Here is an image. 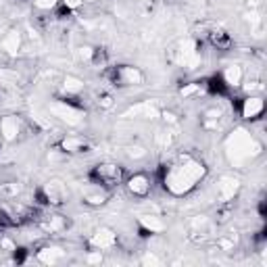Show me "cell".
I'll list each match as a JSON object with an SVG mask.
<instances>
[{"label": "cell", "instance_id": "obj_2", "mask_svg": "<svg viewBox=\"0 0 267 267\" xmlns=\"http://www.w3.org/2000/svg\"><path fill=\"white\" fill-rule=\"evenodd\" d=\"M261 152L259 142L251 136L247 129H236L230 134V138L226 140V154L234 167H242L247 161Z\"/></svg>", "mask_w": 267, "mask_h": 267}, {"label": "cell", "instance_id": "obj_25", "mask_svg": "<svg viewBox=\"0 0 267 267\" xmlns=\"http://www.w3.org/2000/svg\"><path fill=\"white\" fill-rule=\"evenodd\" d=\"M196 90H198V86H194V84H192V86H186L184 90H182V96H190V94H194Z\"/></svg>", "mask_w": 267, "mask_h": 267}, {"label": "cell", "instance_id": "obj_18", "mask_svg": "<svg viewBox=\"0 0 267 267\" xmlns=\"http://www.w3.org/2000/svg\"><path fill=\"white\" fill-rule=\"evenodd\" d=\"M82 88H84V82L77 79V77H71V75H69V77L65 79V90H67V92H73V94H75V92L82 90Z\"/></svg>", "mask_w": 267, "mask_h": 267}, {"label": "cell", "instance_id": "obj_22", "mask_svg": "<svg viewBox=\"0 0 267 267\" xmlns=\"http://www.w3.org/2000/svg\"><path fill=\"white\" fill-rule=\"evenodd\" d=\"M92 55H94V52H92V48H90V46H84V48H79V50H77V57H79L82 61H90V59H92Z\"/></svg>", "mask_w": 267, "mask_h": 267}, {"label": "cell", "instance_id": "obj_10", "mask_svg": "<svg viewBox=\"0 0 267 267\" xmlns=\"http://www.w3.org/2000/svg\"><path fill=\"white\" fill-rule=\"evenodd\" d=\"M98 175L104 184H117L121 177V171L115 165H102V167H98Z\"/></svg>", "mask_w": 267, "mask_h": 267}, {"label": "cell", "instance_id": "obj_3", "mask_svg": "<svg viewBox=\"0 0 267 267\" xmlns=\"http://www.w3.org/2000/svg\"><path fill=\"white\" fill-rule=\"evenodd\" d=\"M50 111L55 113V117H59L61 121L69 123V125H79L82 119H84V115L79 113L77 109L65 104V102H55V104H50Z\"/></svg>", "mask_w": 267, "mask_h": 267}, {"label": "cell", "instance_id": "obj_6", "mask_svg": "<svg viewBox=\"0 0 267 267\" xmlns=\"http://www.w3.org/2000/svg\"><path fill=\"white\" fill-rule=\"evenodd\" d=\"M125 115H127V117H129V115H134V117L154 119V117H159V109L154 106V104H150V102H140V104H136V106H131Z\"/></svg>", "mask_w": 267, "mask_h": 267}, {"label": "cell", "instance_id": "obj_15", "mask_svg": "<svg viewBox=\"0 0 267 267\" xmlns=\"http://www.w3.org/2000/svg\"><path fill=\"white\" fill-rule=\"evenodd\" d=\"M140 224L146 228V230H150V232H161L163 228H165V224L159 219V217H154V215H142L140 217Z\"/></svg>", "mask_w": 267, "mask_h": 267}, {"label": "cell", "instance_id": "obj_8", "mask_svg": "<svg viewBox=\"0 0 267 267\" xmlns=\"http://www.w3.org/2000/svg\"><path fill=\"white\" fill-rule=\"evenodd\" d=\"M46 196L50 198V203L59 205V203H63V200H65L67 190H65V186L61 182H48L46 184Z\"/></svg>", "mask_w": 267, "mask_h": 267}, {"label": "cell", "instance_id": "obj_27", "mask_svg": "<svg viewBox=\"0 0 267 267\" xmlns=\"http://www.w3.org/2000/svg\"><path fill=\"white\" fill-rule=\"evenodd\" d=\"M88 261H90V263H100V261H102L100 251H98V255H90V257H88Z\"/></svg>", "mask_w": 267, "mask_h": 267}, {"label": "cell", "instance_id": "obj_5", "mask_svg": "<svg viewBox=\"0 0 267 267\" xmlns=\"http://www.w3.org/2000/svg\"><path fill=\"white\" fill-rule=\"evenodd\" d=\"M92 247L94 249H98V251H104V249H111L113 244L117 242V236H115V232L113 230H109V228H100L94 236H92Z\"/></svg>", "mask_w": 267, "mask_h": 267}, {"label": "cell", "instance_id": "obj_1", "mask_svg": "<svg viewBox=\"0 0 267 267\" xmlns=\"http://www.w3.org/2000/svg\"><path fill=\"white\" fill-rule=\"evenodd\" d=\"M203 175H205L203 163L186 159L184 163L169 169V173L165 175V186L171 194L182 196V194L190 192L198 184V180H203Z\"/></svg>", "mask_w": 267, "mask_h": 267}, {"label": "cell", "instance_id": "obj_17", "mask_svg": "<svg viewBox=\"0 0 267 267\" xmlns=\"http://www.w3.org/2000/svg\"><path fill=\"white\" fill-rule=\"evenodd\" d=\"M224 77H226V82L230 86H238L242 82V69H240L238 65H230L228 69H226V73H224Z\"/></svg>", "mask_w": 267, "mask_h": 267}, {"label": "cell", "instance_id": "obj_20", "mask_svg": "<svg viewBox=\"0 0 267 267\" xmlns=\"http://www.w3.org/2000/svg\"><path fill=\"white\" fill-rule=\"evenodd\" d=\"M84 198H86L90 205H102V203H104V194H102V192H86Z\"/></svg>", "mask_w": 267, "mask_h": 267}, {"label": "cell", "instance_id": "obj_23", "mask_svg": "<svg viewBox=\"0 0 267 267\" xmlns=\"http://www.w3.org/2000/svg\"><path fill=\"white\" fill-rule=\"evenodd\" d=\"M55 5H57V0H36L38 9H52Z\"/></svg>", "mask_w": 267, "mask_h": 267}, {"label": "cell", "instance_id": "obj_19", "mask_svg": "<svg viewBox=\"0 0 267 267\" xmlns=\"http://www.w3.org/2000/svg\"><path fill=\"white\" fill-rule=\"evenodd\" d=\"M63 148L65 150H82L84 148V140H79V138H67V140H63Z\"/></svg>", "mask_w": 267, "mask_h": 267}, {"label": "cell", "instance_id": "obj_13", "mask_svg": "<svg viewBox=\"0 0 267 267\" xmlns=\"http://www.w3.org/2000/svg\"><path fill=\"white\" fill-rule=\"evenodd\" d=\"M148 188H150V184H148V180H146L144 175H134L131 180H129V190L134 194H146Z\"/></svg>", "mask_w": 267, "mask_h": 267}, {"label": "cell", "instance_id": "obj_9", "mask_svg": "<svg viewBox=\"0 0 267 267\" xmlns=\"http://www.w3.org/2000/svg\"><path fill=\"white\" fill-rule=\"evenodd\" d=\"M0 131H3V136L7 140H13L17 138L19 134V121L15 117H3V121H0Z\"/></svg>", "mask_w": 267, "mask_h": 267}, {"label": "cell", "instance_id": "obj_12", "mask_svg": "<svg viewBox=\"0 0 267 267\" xmlns=\"http://www.w3.org/2000/svg\"><path fill=\"white\" fill-rule=\"evenodd\" d=\"M3 46H5V50H7L9 55H17V52H19V46H21V36H19V32L11 30V32L5 36V40H3Z\"/></svg>", "mask_w": 267, "mask_h": 267}, {"label": "cell", "instance_id": "obj_21", "mask_svg": "<svg viewBox=\"0 0 267 267\" xmlns=\"http://www.w3.org/2000/svg\"><path fill=\"white\" fill-rule=\"evenodd\" d=\"M127 154L131 159H142V157H146V150L142 148V146H131L129 150H127Z\"/></svg>", "mask_w": 267, "mask_h": 267}, {"label": "cell", "instance_id": "obj_14", "mask_svg": "<svg viewBox=\"0 0 267 267\" xmlns=\"http://www.w3.org/2000/svg\"><path fill=\"white\" fill-rule=\"evenodd\" d=\"M63 255H65V253H63L61 249H55V247H52V249H44V251H40L38 259H40V261H44V263H50V265H52V263L61 261V259H63Z\"/></svg>", "mask_w": 267, "mask_h": 267}, {"label": "cell", "instance_id": "obj_30", "mask_svg": "<svg viewBox=\"0 0 267 267\" xmlns=\"http://www.w3.org/2000/svg\"><path fill=\"white\" fill-rule=\"evenodd\" d=\"M102 106H111V98H109V96L102 98Z\"/></svg>", "mask_w": 267, "mask_h": 267}, {"label": "cell", "instance_id": "obj_29", "mask_svg": "<svg viewBox=\"0 0 267 267\" xmlns=\"http://www.w3.org/2000/svg\"><path fill=\"white\" fill-rule=\"evenodd\" d=\"M3 247L5 249H13V242L11 240H3Z\"/></svg>", "mask_w": 267, "mask_h": 267}, {"label": "cell", "instance_id": "obj_4", "mask_svg": "<svg viewBox=\"0 0 267 267\" xmlns=\"http://www.w3.org/2000/svg\"><path fill=\"white\" fill-rule=\"evenodd\" d=\"M238 188H240V182L236 180V177L221 175L219 177V184H217V196L221 200H230V198H234V194L238 192Z\"/></svg>", "mask_w": 267, "mask_h": 267}, {"label": "cell", "instance_id": "obj_26", "mask_svg": "<svg viewBox=\"0 0 267 267\" xmlns=\"http://www.w3.org/2000/svg\"><path fill=\"white\" fill-rule=\"evenodd\" d=\"M144 263H146V265H150V263H152V265H159L161 261H159L157 257H154V255H150V253H148V255L144 257Z\"/></svg>", "mask_w": 267, "mask_h": 267}, {"label": "cell", "instance_id": "obj_28", "mask_svg": "<svg viewBox=\"0 0 267 267\" xmlns=\"http://www.w3.org/2000/svg\"><path fill=\"white\" fill-rule=\"evenodd\" d=\"M65 3H67V7L75 9V7H79V3H82V0H65Z\"/></svg>", "mask_w": 267, "mask_h": 267}, {"label": "cell", "instance_id": "obj_7", "mask_svg": "<svg viewBox=\"0 0 267 267\" xmlns=\"http://www.w3.org/2000/svg\"><path fill=\"white\" fill-rule=\"evenodd\" d=\"M196 61H198V55L194 50V42H190V40L182 42L180 44V63H184V65H196Z\"/></svg>", "mask_w": 267, "mask_h": 267}, {"label": "cell", "instance_id": "obj_11", "mask_svg": "<svg viewBox=\"0 0 267 267\" xmlns=\"http://www.w3.org/2000/svg\"><path fill=\"white\" fill-rule=\"evenodd\" d=\"M263 111V100L261 98H257V96H253V98H249L247 102H244V106H242V115L247 117V119H251V117H257L259 113Z\"/></svg>", "mask_w": 267, "mask_h": 267}, {"label": "cell", "instance_id": "obj_24", "mask_svg": "<svg viewBox=\"0 0 267 267\" xmlns=\"http://www.w3.org/2000/svg\"><path fill=\"white\" fill-rule=\"evenodd\" d=\"M221 117V113H219V111H207V119H209V125H213V123H217V119Z\"/></svg>", "mask_w": 267, "mask_h": 267}, {"label": "cell", "instance_id": "obj_16", "mask_svg": "<svg viewBox=\"0 0 267 267\" xmlns=\"http://www.w3.org/2000/svg\"><path fill=\"white\" fill-rule=\"evenodd\" d=\"M121 79L125 84H142V73L136 69V67H123L121 69Z\"/></svg>", "mask_w": 267, "mask_h": 267}]
</instances>
